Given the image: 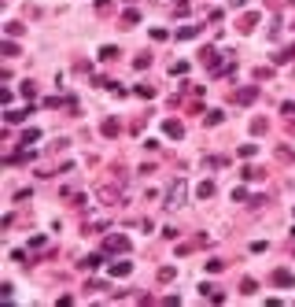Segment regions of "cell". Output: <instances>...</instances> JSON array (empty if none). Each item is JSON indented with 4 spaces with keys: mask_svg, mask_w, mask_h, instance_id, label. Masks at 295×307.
Segmentation results:
<instances>
[{
    "mask_svg": "<svg viewBox=\"0 0 295 307\" xmlns=\"http://www.w3.org/2000/svg\"><path fill=\"white\" fill-rule=\"evenodd\" d=\"M166 211H181V208H185V204H188V182H174V185H170V192H166Z\"/></svg>",
    "mask_w": 295,
    "mask_h": 307,
    "instance_id": "cell-1",
    "label": "cell"
},
{
    "mask_svg": "<svg viewBox=\"0 0 295 307\" xmlns=\"http://www.w3.org/2000/svg\"><path fill=\"white\" fill-rule=\"evenodd\" d=\"M103 248H107L111 256H126L129 252V237H122V234L118 237H107V244H103Z\"/></svg>",
    "mask_w": 295,
    "mask_h": 307,
    "instance_id": "cell-2",
    "label": "cell"
},
{
    "mask_svg": "<svg viewBox=\"0 0 295 307\" xmlns=\"http://www.w3.org/2000/svg\"><path fill=\"white\" fill-rule=\"evenodd\" d=\"M255 100H259V89H255V86H247V89H240V92H236V104H255Z\"/></svg>",
    "mask_w": 295,
    "mask_h": 307,
    "instance_id": "cell-3",
    "label": "cell"
},
{
    "mask_svg": "<svg viewBox=\"0 0 295 307\" xmlns=\"http://www.w3.org/2000/svg\"><path fill=\"white\" fill-rule=\"evenodd\" d=\"M292 282H295V274H292V270H273V285H277V289H288Z\"/></svg>",
    "mask_w": 295,
    "mask_h": 307,
    "instance_id": "cell-4",
    "label": "cell"
},
{
    "mask_svg": "<svg viewBox=\"0 0 295 307\" xmlns=\"http://www.w3.org/2000/svg\"><path fill=\"white\" fill-rule=\"evenodd\" d=\"M196 196H199V200H211V196H214V182H211V178H203V182L196 185Z\"/></svg>",
    "mask_w": 295,
    "mask_h": 307,
    "instance_id": "cell-5",
    "label": "cell"
},
{
    "mask_svg": "<svg viewBox=\"0 0 295 307\" xmlns=\"http://www.w3.org/2000/svg\"><path fill=\"white\" fill-rule=\"evenodd\" d=\"M163 130H166V137H177V141L185 137V126H181V122H174V118H166V122H163Z\"/></svg>",
    "mask_w": 295,
    "mask_h": 307,
    "instance_id": "cell-6",
    "label": "cell"
},
{
    "mask_svg": "<svg viewBox=\"0 0 295 307\" xmlns=\"http://www.w3.org/2000/svg\"><path fill=\"white\" fill-rule=\"evenodd\" d=\"M255 26H259V15H255V12H247V15L240 18V30L247 34V30H255Z\"/></svg>",
    "mask_w": 295,
    "mask_h": 307,
    "instance_id": "cell-7",
    "label": "cell"
},
{
    "mask_svg": "<svg viewBox=\"0 0 295 307\" xmlns=\"http://www.w3.org/2000/svg\"><path fill=\"white\" fill-rule=\"evenodd\" d=\"M118 122H115V118H107V122H103V137H118Z\"/></svg>",
    "mask_w": 295,
    "mask_h": 307,
    "instance_id": "cell-8",
    "label": "cell"
},
{
    "mask_svg": "<svg viewBox=\"0 0 295 307\" xmlns=\"http://www.w3.org/2000/svg\"><path fill=\"white\" fill-rule=\"evenodd\" d=\"M129 270H133V266L126 263V259H122V263H115V266H111V274H115V278H126Z\"/></svg>",
    "mask_w": 295,
    "mask_h": 307,
    "instance_id": "cell-9",
    "label": "cell"
},
{
    "mask_svg": "<svg viewBox=\"0 0 295 307\" xmlns=\"http://www.w3.org/2000/svg\"><path fill=\"white\" fill-rule=\"evenodd\" d=\"M199 30H196V26H181V30H177V37H181V41H192V37H196Z\"/></svg>",
    "mask_w": 295,
    "mask_h": 307,
    "instance_id": "cell-10",
    "label": "cell"
},
{
    "mask_svg": "<svg viewBox=\"0 0 295 307\" xmlns=\"http://www.w3.org/2000/svg\"><path fill=\"white\" fill-rule=\"evenodd\" d=\"M266 130H270V126H266V118H255V122H251V134H255V137H262Z\"/></svg>",
    "mask_w": 295,
    "mask_h": 307,
    "instance_id": "cell-11",
    "label": "cell"
},
{
    "mask_svg": "<svg viewBox=\"0 0 295 307\" xmlns=\"http://www.w3.org/2000/svg\"><path fill=\"white\" fill-rule=\"evenodd\" d=\"M140 22V12H126L122 15V26H137Z\"/></svg>",
    "mask_w": 295,
    "mask_h": 307,
    "instance_id": "cell-12",
    "label": "cell"
},
{
    "mask_svg": "<svg viewBox=\"0 0 295 307\" xmlns=\"http://www.w3.org/2000/svg\"><path fill=\"white\" fill-rule=\"evenodd\" d=\"M170 74H174V78H181V74H188V63H185V60H177L174 67H170Z\"/></svg>",
    "mask_w": 295,
    "mask_h": 307,
    "instance_id": "cell-13",
    "label": "cell"
},
{
    "mask_svg": "<svg viewBox=\"0 0 295 307\" xmlns=\"http://www.w3.org/2000/svg\"><path fill=\"white\" fill-rule=\"evenodd\" d=\"M174 15H177V18L188 15V4H185V0H177V4H174Z\"/></svg>",
    "mask_w": 295,
    "mask_h": 307,
    "instance_id": "cell-14",
    "label": "cell"
},
{
    "mask_svg": "<svg viewBox=\"0 0 295 307\" xmlns=\"http://www.w3.org/2000/svg\"><path fill=\"white\" fill-rule=\"evenodd\" d=\"M81 266H85V270H92V266H100V256H89V259H81Z\"/></svg>",
    "mask_w": 295,
    "mask_h": 307,
    "instance_id": "cell-15",
    "label": "cell"
},
{
    "mask_svg": "<svg viewBox=\"0 0 295 307\" xmlns=\"http://www.w3.org/2000/svg\"><path fill=\"white\" fill-rule=\"evenodd\" d=\"M240 4H247V0H233V8H240Z\"/></svg>",
    "mask_w": 295,
    "mask_h": 307,
    "instance_id": "cell-16",
    "label": "cell"
}]
</instances>
